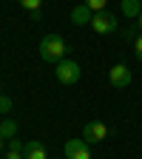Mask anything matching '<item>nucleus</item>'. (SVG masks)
I'll return each instance as SVG.
<instances>
[{
  "mask_svg": "<svg viewBox=\"0 0 142 159\" xmlns=\"http://www.w3.org/2000/svg\"><path fill=\"white\" fill-rule=\"evenodd\" d=\"M54 74H57V83L74 85V83H80V74H83V68H80V63H74V60H60L57 68H54Z\"/></svg>",
  "mask_w": 142,
  "mask_h": 159,
  "instance_id": "obj_2",
  "label": "nucleus"
},
{
  "mask_svg": "<svg viewBox=\"0 0 142 159\" xmlns=\"http://www.w3.org/2000/svg\"><path fill=\"white\" fill-rule=\"evenodd\" d=\"M17 3L23 6L26 11H31V14H34V11H40V6H43V0H17Z\"/></svg>",
  "mask_w": 142,
  "mask_h": 159,
  "instance_id": "obj_12",
  "label": "nucleus"
},
{
  "mask_svg": "<svg viewBox=\"0 0 142 159\" xmlns=\"http://www.w3.org/2000/svg\"><path fill=\"white\" fill-rule=\"evenodd\" d=\"M136 37H139V34H136V29H134V26H128V29H125V40H136Z\"/></svg>",
  "mask_w": 142,
  "mask_h": 159,
  "instance_id": "obj_16",
  "label": "nucleus"
},
{
  "mask_svg": "<svg viewBox=\"0 0 142 159\" xmlns=\"http://www.w3.org/2000/svg\"><path fill=\"white\" fill-rule=\"evenodd\" d=\"M105 3H108V0H85V6L91 11H105Z\"/></svg>",
  "mask_w": 142,
  "mask_h": 159,
  "instance_id": "obj_13",
  "label": "nucleus"
},
{
  "mask_svg": "<svg viewBox=\"0 0 142 159\" xmlns=\"http://www.w3.org/2000/svg\"><path fill=\"white\" fill-rule=\"evenodd\" d=\"M117 17L111 14V11H97L94 14V20H91V29L97 31V34H114L117 31Z\"/></svg>",
  "mask_w": 142,
  "mask_h": 159,
  "instance_id": "obj_3",
  "label": "nucleus"
},
{
  "mask_svg": "<svg viewBox=\"0 0 142 159\" xmlns=\"http://www.w3.org/2000/svg\"><path fill=\"white\" fill-rule=\"evenodd\" d=\"M122 14L139 20V14H142V0H122Z\"/></svg>",
  "mask_w": 142,
  "mask_h": 159,
  "instance_id": "obj_9",
  "label": "nucleus"
},
{
  "mask_svg": "<svg viewBox=\"0 0 142 159\" xmlns=\"http://www.w3.org/2000/svg\"><path fill=\"white\" fill-rule=\"evenodd\" d=\"M23 156H26V159H48L46 145L40 142V139H29V142H26V148H23Z\"/></svg>",
  "mask_w": 142,
  "mask_h": 159,
  "instance_id": "obj_8",
  "label": "nucleus"
},
{
  "mask_svg": "<svg viewBox=\"0 0 142 159\" xmlns=\"http://www.w3.org/2000/svg\"><path fill=\"white\" fill-rule=\"evenodd\" d=\"M94 14H97V11H91L85 3H80V6L71 9V23H77V26H91Z\"/></svg>",
  "mask_w": 142,
  "mask_h": 159,
  "instance_id": "obj_7",
  "label": "nucleus"
},
{
  "mask_svg": "<svg viewBox=\"0 0 142 159\" xmlns=\"http://www.w3.org/2000/svg\"><path fill=\"white\" fill-rule=\"evenodd\" d=\"M40 57L46 60V63H60V60H66V43L60 34H46L40 40Z\"/></svg>",
  "mask_w": 142,
  "mask_h": 159,
  "instance_id": "obj_1",
  "label": "nucleus"
},
{
  "mask_svg": "<svg viewBox=\"0 0 142 159\" xmlns=\"http://www.w3.org/2000/svg\"><path fill=\"white\" fill-rule=\"evenodd\" d=\"M9 111H11V99L0 94V114H9Z\"/></svg>",
  "mask_w": 142,
  "mask_h": 159,
  "instance_id": "obj_14",
  "label": "nucleus"
},
{
  "mask_svg": "<svg viewBox=\"0 0 142 159\" xmlns=\"http://www.w3.org/2000/svg\"><path fill=\"white\" fill-rule=\"evenodd\" d=\"M136 26H139V31H142V14H139V20H136Z\"/></svg>",
  "mask_w": 142,
  "mask_h": 159,
  "instance_id": "obj_17",
  "label": "nucleus"
},
{
  "mask_svg": "<svg viewBox=\"0 0 142 159\" xmlns=\"http://www.w3.org/2000/svg\"><path fill=\"white\" fill-rule=\"evenodd\" d=\"M14 134H17V122L14 119H3V122H0V136L3 139H14Z\"/></svg>",
  "mask_w": 142,
  "mask_h": 159,
  "instance_id": "obj_11",
  "label": "nucleus"
},
{
  "mask_svg": "<svg viewBox=\"0 0 142 159\" xmlns=\"http://www.w3.org/2000/svg\"><path fill=\"white\" fill-rule=\"evenodd\" d=\"M134 51H136V60H139V63H142V34L134 40Z\"/></svg>",
  "mask_w": 142,
  "mask_h": 159,
  "instance_id": "obj_15",
  "label": "nucleus"
},
{
  "mask_svg": "<svg viewBox=\"0 0 142 159\" xmlns=\"http://www.w3.org/2000/svg\"><path fill=\"white\" fill-rule=\"evenodd\" d=\"M23 142H20V139L14 136V139H9V151H6V159H26L23 156Z\"/></svg>",
  "mask_w": 142,
  "mask_h": 159,
  "instance_id": "obj_10",
  "label": "nucleus"
},
{
  "mask_svg": "<svg viewBox=\"0 0 142 159\" xmlns=\"http://www.w3.org/2000/svg\"><path fill=\"white\" fill-rule=\"evenodd\" d=\"M0 148H3V136H0Z\"/></svg>",
  "mask_w": 142,
  "mask_h": 159,
  "instance_id": "obj_18",
  "label": "nucleus"
},
{
  "mask_svg": "<svg viewBox=\"0 0 142 159\" xmlns=\"http://www.w3.org/2000/svg\"><path fill=\"white\" fill-rule=\"evenodd\" d=\"M108 136V128L103 125V122H85V128H83V139L91 145V142H103V139Z\"/></svg>",
  "mask_w": 142,
  "mask_h": 159,
  "instance_id": "obj_6",
  "label": "nucleus"
},
{
  "mask_svg": "<svg viewBox=\"0 0 142 159\" xmlns=\"http://www.w3.org/2000/svg\"><path fill=\"white\" fill-rule=\"evenodd\" d=\"M108 80H111V85H114V88H128L134 77H131V68H128V66L117 63V66L108 68Z\"/></svg>",
  "mask_w": 142,
  "mask_h": 159,
  "instance_id": "obj_4",
  "label": "nucleus"
},
{
  "mask_svg": "<svg viewBox=\"0 0 142 159\" xmlns=\"http://www.w3.org/2000/svg\"><path fill=\"white\" fill-rule=\"evenodd\" d=\"M66 159H91V148H88V142L83 136L66 142Z\"/></svg>",
  "mask_w": 142,
  "mask_h": 159,
  "instance_id": "obj_5",
  "label": "nucleus"
}]
</instances>
